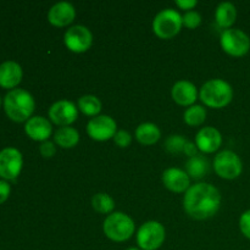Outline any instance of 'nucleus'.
Here are the masks:
<instances>
[{"label":"nucleus","instance_id":"f257e3e1","mask_svg":"<svg viewBox=\"0 0 250 250\" xmlns=\"http://www.w3.org/2000/svg\"><path fill=\"white\" fill-rule=\"evenodd\" d=\"M221 207V194L209 183H197L188 188L183 198V209L194 220H207L215 216Z\"/></svg>","mask_w":250,"mask_h":250},{"label":"nucleus","instance_id":"f03ea898","mask_svg":"<svg viewBox=\"0 0 250 250\" xmlns=\"http://www.w3.org/2000/svg\"><path fill=\"white\" fill-rule=\"evenodd\" d=\"M36 107L34 98L24 89H12L5 95L4 109L10 120L15 122L28 121Z\"/></svg>","mask_w":250,"mask_h":250},{"label":"nucleus","instance_id":"7ed1b4c3","mask_svg":"<svg viewBox=\"0 0 250 250\" xmlns=\"http://www.w3.org/2000/svg\"><path fill=\"white\" fill-rule=\"evenodd\" d=\"M199 98L208 107L222 109L233 99V89L226 81L221 78H214L202 85Z\"/></svg>","mask_w":250,"mask_h":250},{"label":"nucleus","instance_id":"20e7f679","mask_svg":"<svg viewBox=\"0 0 250 250\" xmlns=\"http://www.w3.org/2000/svg\"><path fill=\"white\" fill-rule=\"evenodd\" d=\"M134 222L128 215L121 211H116L110 214L105 219L103 225V231L105 236L112 242H125L128 241L134 233Z\"/></svg>","mask_w":250,"mask_h":250},{"label":"nucleus","instance_id":"39448f33","mask_svg":"<svg viewBox=\"0 0 250 250\" xmlns=\"http://www.w3.org/2000/svg\"><path fill=\"white\" fill-rule=\"evenodd\" d=\"M182 16L173 9H164L154 17L153 31L159 38L171 39L180 33L182 28Z\"/></svg>","mask_w":250,"mask_h":250},{"label":"nucleus","instance_id":"423d86ee","mask_svg":"<svg viewBox=\"0 0 250 250\" xmlns=\"http://www.w3.org/2000/svg\"><path fill=\"white\" fill-rule=\"evenodd\" d=\"M220 44L225 53L234 58H242L250 50L249 36L238 28L225 29L220 36Z\"/></svg>","mask_w":250,"mask_h":250},{"label":"nucleus","instance_id":"0eeeda50","mask_svg":"<svg viewBox=\"0 0 250 250\" xmlns=\"http://www.w3.org/2000/svg\"><path fill=\"white\" fill-rule=\"evenodd\" d=\"M165 227L160 222H144L137 232V244L142 250H158L165 242Z\"/></svg>","mask_w":250,"mask_h":250},{"label":"nucleus","instance_id":"6e6552de","mask_svg":"<svg viewBox=\"0 0 250 250\" xmlns=\"http://www.w3.org/2000/svg\"><path fill=\"white\" fill-rule=\"evenodd\" d=\"M214 170L224 180H236L243 171V163L234 151L222 150L215 156Z\"/></svg>","mask_w":250,"mask_h":250},{"label":"nucleus","instance_id":"1a4fd4ad","mask_svg":"<svg viewBox=\"0 0 250 250\" xmlns=\"http://www.w3.org/2000/svg\"><path fill=\"white\" fill-rule=\"evenodd\" d=\"M63 43L72 53H85L93 44V34L85 26L76 24L65 32Z\"/></svg>","mask_w":250,"mask_h":250},{"label":"nucleus","instance_id":"9d476101","mask_svg":"<svg viewBox=\"0 0 250 250\" xmlns=\"http://www.w3.org/2000/svg\"><path fill=\"white\" fill-rule=\"evenodd\" d=\"M116 132V121L107 115H98V116L89 120L87 125V133L93 141H109V139L114 138Z\"/></svg>","mask_w":250,"mask_h":250},{"label":"nucleus","instance_id":"9b49d317","mask_svg":"<svg viewBox=\"0 0 250 250\" xmlns=\"http://www.w3.org/2000/svg\"><path fill=\"white\" fill-rule=\"evenodd\" d=\"M23 166L22 154L16 148H5L0 151V177L15 180Z\"/></svg>","mask_w":250,"mask_h":250},{"label":"nucleus","instance_id":"f8f14e48","mask_svg":"<svg viewBox=\"0 0 250 250\" xmlns=\"http://www.w3.org/2000/svg\"><path fill=\"white\" fill-rule=\"evenodd\" d=\"M48 114L53 124L67 127L78 119V107L70 100H59L51 105Z\"/></svg>","mask_w":250,"mask_h":250},{"label":"nucleus","instance_id":"ddd939ff","mask_svg":"<svg viewBox=\"0 0 250 250\" xmlns=\"http://www.w3.org/2000/svg\"><path fill=\"white\" fill-rule=\"evenodd\" d=\"M222 144V136L215 127H203L195 136V146L198 150L205 154L216 151Z\"/></svg>","mask_w":250,"mask_h":250},{"label":"nucleus","instance_id":"4468645a","mask_svg":"<svg viewBox=\"0 0 250 250\" xmlns=\"http://www.w3.org/2000/svg\"><path fill=\"white\" fill-rule=\"evenodd\" d=\"M76 9L71 2L60 1L50 7L48 12V21L55 27H65L73 22Z\"/></svg>","mask_w":250,"mask_h":250},{"label":"nucleus","instance_id":"2eb2a0df","mask_svg":"<svg viewBox=\"0 0 250 250\" xmlns=\"http://www.w3.org/2000/svg\"><path fill=\"white\" fill-rule=\"evenodd\" d=\"M163 183L168 190L173 193L187 192L190 187V177L187 172L177 167H170L164 171Z\"/></svg>","mask_w":250,"mask_h":250},{"label":"nucleus","instance_id":"dca6fc26","mask_svg":"<svg viewBox=\"0 0 250 250\" xmlns=\"http://www.w3.org/2000/svg\"><path fill=\"white\" fill-rule=\"evenodd\" d=\"M24 132L33 141L46 142L53 133V126L45 117L33 116L24 125Z\"/></svg>","mask_w":250,"mask_h":250},{"label":"nucleus","instance_id":"f3484780","mask_svg":"<svg viewBox=\"0 0 250 250\" xmlns=\"http://www.w3.org/2000/svg\"><path fill=\"white\" fill-rule=\"evenodd\" d=\"M171 97L181 106H192L198 99L197 87L189 81H178L171 89Z\"/></svg>","mask_w":250,"mask_h":250},{"label":"nucleus","instance_id":"a211bd4d","mask_svg":"<svg viewBox=\"0 0 250 250\" xmlns=\"http://www.w3.org/2000/svg\"><path fill=\"white\" fill-rule=\"evenodd\" d=\"M22 68L15 61H5L0 65V85L11 89L20 84L22 80Z\"/></svg>","mask_w":250,"mask_h":250},{"label":"nucleus","instance_id":"6ab92c4d","mask_svg":"<svg viewBox=\"0 0 250 250\" xmlns=\"http://www.w3.org/2000/svg\"><path fill=\"white\" fill-rule=\"evenodd\" d=\"M237 19V9L232 2L224 1L220 2L219 6L216 7L215 11V20L216 23L219 24L221 28H231L232 24L236 22Z\"/></svg>","mask_w":250,"mask_h":250},{"label":"nucleus","instance_id":"aec40b11","mask_svg":"<svg viewBox=\"0 0 250 250\" xmlns=\"http://www.w3.org/2000/svg\"><path fill=\"white\" fill-rule=\"evenodd\" d=\"M161 131L155 124L144 122L136 129V139L143 146H153L160 139Z\"/></svg>","mask_w":250,"mask_h":250},{"label":"nucleus","instance_id":"412c9836","mask_svg":"<svg viewBox=\"0 0 250 250\" xmlns=\"http://www.w3.org/2000/svg\"><path fill=\"white\" fill-rule=\"evenodd\" d=\"M209 168L210 165L208 159L203 155H198V154L188 159L186 163V172L194 180H200V178L205 177L209 172Z\"/></svg>","mask_w":250,"mask_h":250},{"label":"nucleus","instance_id":"4be33fe9","mask_svg":"<svg viewBox=\"0 0 250 250\" xmlns=\"http://www.w3.org/2000/svg\"><path fill=\"white\" fill-rule=\"evenodd\" d=\"M54 142L63 149L75 148L80 142V133L73 127H60L54 134Z\"/></svg>","mask_w":250,"mask_h":250},{"label":"nucleus","instance_id":"5701e85b","mask_svg":"<svg viewBox=\"0 0 250 250\" xmlns=\"http://www.w3.org/2000/svg\"><path fill=\"white\" fill-rule=\"evenodd\" d=\"M78 109L85 116L95 117L102 111V102L95 95L87 94L78 99Z\"/></svg>","mask_w":250,"mask_h":250},{"label":"nucleus","instance_id":"b1692460","mask_svg":"<svg viewBox=\"0 0 250 250\" xmlns=\"http://www.w3.org/2000/svg\"><path fill=\"white\" fill-rule=\"evenodd\" d=\"M189 144L190 142L183 136H181V134H172V136L167 137L164 146L172 155H181V154L186 155Z\"/></svg>","mask_w":250,"mask_h":250},{"label":"nucleus","instance_id":"393cba45","mask_svg":"<svg viewBox=\"0 0 250 250\" xmlns=\"http://www.w3.org/2000/svg\"><path fill=\"white\" fill-rule=\"evenodd\" d=\"M207 119V110L202 105H192L187 107L183 114V120L188 126L197 127L204 124Z\"/></svg>","mask_w":250,"mask_h":250},{"label":"nucleus","instance_id":"a878e982","mask_svg":"<svg viewBox=\"0 0 250 250\" xmlns=\"http://www.w3.org/2000/svg\"><path fill=\"white\" fill-rule=\"evenodd\" d=\"M93 209L99 214H112L115 209V200L106 193H97L92 198Z\"/></svg>","mask_w":250,"mask_h":250},{"label":"nucleus","instance_id":"bb28decb","mask_svg":"<svg viewBox=\"0 0 250 250\" xmlns=\"http://www.w3.org/2000/svg\"><path fill=\"white\" fill-rule=\"evenodd\" d=\"M182 23L183 26L189 29L197 28L202 23V15L198 11H195V10L185 12V15L182 16Z\"/></svg>","mask_w":250,"mask_h":250},{"label":"nucleus","instance_id":"cd10ccee","mask_svg":"<svg viewBox=\"0 0 250 250\" xmlns=\"http://www.w3.org/2000/svg\"><path fill=\"white\" fill-rule=\"evenodd\" d=\"M112 139H114L115 144H116L117 146H120V148H127V146H131L132 143V136L128 133V132L125 131V129H120V131H117Z\"/></svg>","mask_w":250,"mask_h":250},{"label":"nucleus","instance_id":"c85d7f7f","mask_svg":"<svg viewBox=\"0 0 250 250\" xmlns=\"http://www.w3.org/2000/svg\"><path fill=\"white\" fill-rule=\"evenodd\" d=\"M239 229L246 238L250 239V210H247L239 217Z\"/></svg>","mask_w":250,"mask_h":250},{"label":"nucleus","instance_id":"c756f323","mask_svg":"<svg viewBox=\"0 0 250 250\" xmlns=\"http://www.w3.org/2000/svg\"><path fill=\"white\" fill-rule=\"evenodd\" d=\"M39 153H41V155L45 159L53 158L56 153L55 144H54L53 142L49 141L43 142V143L41 144V146H39Z\"/></svg>","mask_w":250,"mask_h":250},{"label":"nucleus","instance_id":"7c9ffc66","mask_svg":"<svg viewBox=\"0 0 250 250\" xmlns=\"http://www.w3.org/2000/svg\"><path fill=\"white\" fill-rule=\"evenodd\" d=\"M10 193H11V187H10L9 183H7L6 181L0 180V204L6 202Z\"/></svg>","mask_w":250,"mask_h":250},{"label":"nucleus","instance_id":"2f4dec72","mask_svg":"<svg viewBox=\"0 0 250 250\" xmlns=\"http://www.w3.org/2000/svg\"><path fill=\"white\" fill-rule=\"evenodd\" d=\"M176 5L180 7L181 10H187V11H190L192 9H194L198 5L197 0H177L176 1Z\"/></svg>","mask_w":250,"mask_h":250},{"label":"nucleus","instance_id":"473e14b6","mask_svg":"<svg viewBox=\"0 0 250 250\" xmlns=\"http://www.w3.org/2000/svg\"><path fill=\"white\" fill-rule=\"evenodd\" d=\"M126 250H142V249H138V248H128V249H126Z\"/></svg>","mask_w":250,"mask_h":250},{"label":"nucleus","instance_id":"72a5a7b5","mask_svg":"<svg viewBox=\"0 0 250 250\" xmlns=\"http://www.w3.org/2000/svg\"><path fill=\"white\" fill-rule=\"evenodd\" d=\"M0 105H1V98H0Z\"/></svg>","mask_w":250,"mask_h":250}]
</instances>
